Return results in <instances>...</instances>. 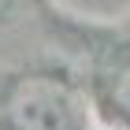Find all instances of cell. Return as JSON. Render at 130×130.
<instances>
[{
	"label": "cell",
	"mask_w": 130,
	"mask_h": 130,
	"mask_svg": "<svg viewBox=\"0 0 130 130\" xmlns=\"http://www.w3.org/2000/svg\"><path fill=\"white\" fill-rule=\"evenodd\" d=\"M8 119L15 130H71L67 93L48 78H22L8 97Z\"/></svg>",
	"instance_id": "cell-1"
},
{
	"label": "cell",
	"mask_w": 130,
	"mask_h": 130,
	"mask_svg": "<svg viewBox=\"0 0 130 130\" xmlns=\"http://www.w3.org/2000/svg\"><path fill=\"white\" fill-rule=\"evenodd\" d=\"M115 104L130 115V67L119 71V78H115Z\"/></svg>",
	"instance_id": "cell-2"
}]
</instances>
